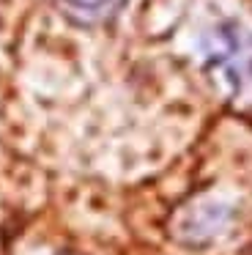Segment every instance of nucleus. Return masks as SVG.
I'll use <instances>...</instances> for the list:
<instances>
[{"label":"nucleus","instance_id":"f257e3e1","mask_svg":"<svg viewBox=\"0 0 252 255\" xmlns=\"http://www.w3.org/2000/svg\"><path fill=\"white\" fill-rule=\"evenodd\" d=\"M58 3L66 17L82 25L104 22L124 6V0H58Z\"/></svg>","mask_w":252,"mask_h":255}]
</instances>
